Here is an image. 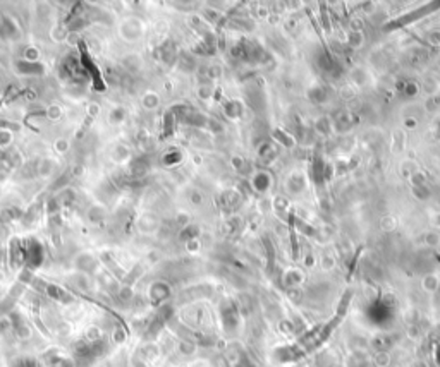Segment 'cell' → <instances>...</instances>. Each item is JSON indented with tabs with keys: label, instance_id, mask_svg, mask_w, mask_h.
<instances>
[{
	"label": "cell",
	"instance_id": "obj_1",
	"mask_svg": "<svg viewBox=\"0 0 440 367\" xmlns=\"http://www.w3.org/2000/svg\"><path fill=\"white\" fill-rule=\"evenodd\" d=\"M38 172L40 175H50L53 172V161L50 158H43L38 165Z\"/></svg>",
	"mask_w": 440,
	"mask_h": 367
},
{
	"label": "cell",
	"instance_id": "obj_2",
	"mask_svg": "<svg viewBox=\"0 0 440 367\" xmlns=\"http://www.w3.org/2000/svg\"><path fill=\"white\" fill-rule=\"evenodd\" d=\"M53 148H55L57 153H66V151H69V141L67 139H57L55 144H53Z\"/></svg>",
	"mask_w": 440,
	"mask_h": 367
},
{
	"label": "cell",
	"instance_id": "obj_4",
	"mask_svg": "<svg viewBox=\"0 0 440 367\" xmlns=\"http://www.w3.org/2000/svg\"><path fill=\"white\" fill-rule=\"evenodd\" d=\"M46 115H48V119H52V120H55L57 117L60 115V110H59V107H55V105H52L50 107L48 110H46Z\"/></svg>",
	"mask_w": 440,
	"mask_h": 367
},
{
	"label": "cell",
	"instance_id": "obj_3",
	"mask_svg": "<svg viewBox=\"0 0 440 367\" xmlns=\"http://www.w3.org/2000/svg\"><path fill=\"white\" fill-rule=\"evenodd\" d=\"M12 136L9 130H0V146H7L9 143H11Z\"/></svg>",
	"mask_w": 440,
	"mask_h": 367
}]
</instances>
